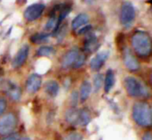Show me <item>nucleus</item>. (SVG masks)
Returning <instances> with one entry per match:
<instances>
[{"instance_id": "1", "label": "nucleus", "mask_w": 152, "mask_h": 140, "mask_svg": "<svg viewBox=\"0 0 152 140\" xmlns=\"http://www.w3.org/2000/svg\"><path fill=\"white\" fill-rule=\"evenodd\" d=\"M132 46L138 55L142 57L149 56L151 52V41L150 35L142 30L136 31L132 37Z\"/></svg>"}, {"instance_id": "2", "label": "nucleus", "mask_w": 152, "mask_h": 140, "mask_svg": "<svg viewBox=\"0 0 152 140\" xmlns=\"http://www.w3.org/2000/svg\"><path fill=\"white\" fill-rule=\"evenodd\" d=\"M133 119L142 127L151 125V107L146 102H137L133 107Z\"/></svg>"}, {"instance_id": "3", "label": "nucleus", "mask_w": 152, "mask_h": 140, "mask_svg": "<svg viewBox=\"0 0 152 140\" xmlns=\"http://www.w3.org/2000/svg\"><path fill=\"white\" fill-rule=\"evenodd\" d=\"M125 88L127 94L132 97H145L149 94L146 87L136 78L129 76L125 79Z\"/></svg>"}, {"instance_id": "4", "label": "nucleus", "mask_w": 152, "mask_h": 140, "mask_svg": "<svg viewBox=\"0 0 152 140\" xmlns=\"http://www.w3.org/2000/svg\"><path fill=\"white\" fill-rule=\"evenodd\" d=\"M135 19V9L131 2H124L121 7L120 13V21L123 26L128 28L130 27Z\"/></svg>"}, {"instance_id": "5", "label": "nucleus", "mask_w": 152, "mask_h": 140, "mask_svg": "<svg viewBox=\"0 0 152 140\" xmlns=\"http://www.w3.org/2000/svg\"><path fill=\"white\" fill-rule=\"evenodd\" d=\"M17 126V120L13 113H7L0 119V135H11Z\"/></svg>"}, {"instance_id": "6", "label": "nucleus", "mask_w": 152, "mask_h": 140, "mask_svg": "<svg viewBox=\"0 0 152 140\" xmlns=\"http://www.w3.org/2000/svg\"><path fill=\"white\" fill-rule=\"evenodd\" d=\"M45 5L41 3H37L29 5L24 12V18L28 21H33L40 18L42 15Z\"/></svg>"}, {"instance_id": "7", "label": "nucleus", "mask_w": 152, "mask_h": 140, "mask_svg": "<svg viewBox=\"0 0 152 140\" xmlns=\"http://www.w3.org/2000/svg\"><path fill=\"white\" fill-rule=\"evenodd\" d=\"M124 63L130 71H136L140 68V63L129 48L124 50Z\"/></svg>"}, {"instance_id": "8", "label": "nucleus", "mask_w": 152, "mask_h": 140, "mask_svg": "<svg viewBox=\"0 0 152 140\" xmlns=\"http://www.w3.org/2000/svg\"><path fill=\"white\" fill-rule=\"evenodd\" d=\"M28 52H29V47L28 45H24L22 46L20 50L17 52V54L15 55L13 60H12V65L13 68H20L21 67L24 63L26 62L27 58H28Z\"/></svg>"}, {"instance_id": "9", "label": "nucleus", "mask_w": 152, "mask_h": 140, "mask_svg": "<svg viewBox=\"0 0 152 140\" xmlns=\"http://www.w3.org/2000/svg\"><path fill=\"white\" fill-rule=\"evenodd\" d=\"M41 85H42L41 76L37 73H33L28 77L27 80L26 88L29 94H33V93H36L37 90H39V88H41Z\"/></svg>"}, {"instance_id": "10", "label": "nucleus", "mask_w": 152, "mask_h": 140, "mask_svg": "<svg viewBox=\"0 0 152 140\" xmlns=\"http://www.w3.org/2000/svg\"><path fill=\"white\" fill-rule=\"evenodd\" d=\"M110 55V52L109 51H103V52H101V53H98L92 60H91V63H90V66H91V69L93 71H99L102 65L104 64V63L107 61L108 57Z\"/></svg>"}, {"instance_id": "11", "label": "nucleus", "mask_w": 152, "mask_h": 140, "mask_svg": "<svg viewBox=\"0 0 152 140\" xmlns=\"http://www.w3.org/2000/svg\"><path fill=\"white\" fill-rule=\"evenodd\" d=\"M5 91L7 96L14 102H18L21 97V90L18 85L12 81H7L5 83Z\"/></svg>"}, {"instance_id": "12", "label": "nucleus", "mask_w": 152, "mask_h": 140, "mask_svg": "<svg viewBox=\"0 0 152 140\" xmlns=\"http://www.w3.org/2000/svg\"><path fill=\"white\" fill-rule=\"evenodd\" d=\"M79 53L80 52H79L78 48H77V47L72 48L68 53H66L64 55V56L62 57V60H61L62 67L63 68H69V67L72 66L74 64V63L76 62Z\"/></svg>"}, {"instance_id": "13", "label": "nucleus", "mask_w": 152, "mask_h": 140, "mask_svg": "<svg viewBox=\"0 0 152 140\" xmlns=\"http://www.w3.org/2000/svg\"><path fill=\"white\" fill-rule=\"evenodd\" d=\"M97 46H98V41L96 36L94 34L88 35V37L85 40V46H84L85 51L86 53H93L94 50H96Z\"/></svg>"}, {"instance_id": "14", "label": "nucleus", "mask_w": 152, "mask_h": 140, "mask_svg": "<svg viewBox=\"0 0 152 140\" xmlns=\"http://www.w3.org/2000/svg\"><path fill=\"white\" fill-rule=\"evenodd\" d=\"M60 90L59 84L55 80H48L45 85V92L51 97H55Z\"/></svg>"}, {"instance_id": "15", "label": "nucleus", "mask_w": 152, "mask_h": 140, "mask_svg": "<svg viewBox=\"0 0 152 140\" xmlns=\"http://www.w3.org/2000/svg\"><path fill=\"white\" fill-rule=\"evenodd\" d=\"M89 21V17L86 13H80L78 14L73 21H72V29L76 30L79 28H82L83 26L86 25Z\"/></svg>"}, {"instance_id": "16", "label": "nucleus", "mask_w": 152, "mask_h": 140, "mask_svg": "<svg viewBox=\"0 0 152 140\" xmlns=\"http://www.w3.org/2000/svg\"><path fill=\"white\" fill-rule=\"evenodd\" d=\"M92 92V85L89 81L85 80L81 87H80V94H79V99L81 102H85L86 100L88 99L90 97V94Z\"/></svg>"}, {"instance_id": "17", "label": "nucleus", "mask_w": 152, "mask_h": 140, "mask_svg": "<svg viewBox=\"0 0 152 140\" xmlns=\"http://www.w3.org/2000/svg\"><path fill=\"white\" fill-rule=\"evenodd\" d=\"M114 84H115V74L113 71L110 69L107 71L104 80V91L106 93H109L112 89Z\"/></svg>"}, {"instance_id": "18", "label": "nucleus", "mask_w": 152, "mask_h": 140, "mask_svg": "<svg viewBox=\"0 0 152 140\" xmlns=\"http://www.w3.org/2000/svg\"><path fill=\"white\" fill-rule=\"evenodd\" d=\"M91 122V113L87 109H82L78 112V118L77 123L80 126H86Z\"/></svg>"}, {"instance_id": "19", "label": "nucleus", "mask_w": 152, "mask_h": 140, "mask_svg": "<svg viewBox=\"0 0 152 140\" xmlns=\"http://www.w3.org/2000/svg\"><path fill=\"white\" fill-rule=\"evenodd\" d=\"M59 24H58V18L57 15H50V18L47 21V23L45 24V29L47 32H57V30L59 29Z\"/></svg>"}, {"instance_id": "20", "label": "nucleus", "mask_w": 152, "mask_h": 140, "mask_svg": "<svg viewBox=\"0 0 152 140\" xmlns=\"http://www.w3.org/2000/svg\"><path fill=\"white\" fill-rule=\"evenodd\" d=\"M78 112L77 109L75 108H70L69 109L66 113H65V118H66V121L69 122V123H77V118H78Z\"/></svg>"}, {"instance_id": "21", "label": "nucleus", "mask_w": 152, "mask_h": 140, "mask_svg": "<svg viewBox=\"0 0 152 140\" xmlns=\"http://www.w3.org/2000/svg\"><path fill=\"white\" fill-rule=\"evenodd\" d=\"M49 38L48 34H44V33H37L30 37V41L34 44H40L45 41H46Z\"/></svg>"}, {"instance_id": "22", "label": "nucleus", "mask_w": 152, "mask_h": 140, "mask_svg": "<svg viewBox=\"0 0 152 140\" xmlns=\"http://www.w3.org/2000/svg\"><path fill=\"white\" fill-rule=\"evenodd\" d=\"M54 53V49L52 46H43L39 47L37 51V55L38 56H49Z\"/></svg>"}, {"instance_id": "23", "label": "nucleus", "mask_w": 152, "mask_h": 140, "mask_svg": "<svg viewBox=\"0 0 152 140\" xmlns=\"http://www.w3.org/2000/svg\"><path fill=\"white\" fill-rule=\"evenodd\" d=\"M102 75L100 73H97L94 75V91L95 93H97L98 91H100V89L102 88Z\"/></svg>"}, {"instance_id": "24", "label": "nucleus", "mask_w": 152, "mask_h": 140, "mask_svg": "<svg viewBox=\"0 0 152 140\" xmlns=\"http://www.w3.org/2000/svg\"><path fill=\"white\" fill-rule=\"evenodd\" d=\"M85 62H86V55H85V54L79 53V55H78L77 60H76V62L74 63V64L72 65V67H74V68H76V69L80 68L81 66L84 65Z\"/></svg>"}, {"instance_id": "25", "label": "nucleus", "mask_w": 152, "mask_h": 140, "mask_svg": "<svg viewBox=\"0 0 152 140\" xmlns=\"http://www.w3.org/2000/svg\"><path fill=\"white\" fill-rule=\"evenodd\" d=\"M78 98H79V96H78L77 92H76V91L73 92L72 95H71V97H70V102H71L72 106H76L77 105Z\"/></svg>"}, {"instance_id": "26", "label": "nucleus", "mask_w": 152, "mask_h": 140, "mask_svg": "<svg viewBox=\"0 0 152 140\" xmlns=\"http://www.w3.org/2000/svg\"><path fill=\"white\" fill-rule=\"evenodd\" d=\"M6 106H7V103H6V100L3 97H0V116L4 113V112L5 111L6 109Z\"/></svg>"}, {"instance_id": "27", "label": "nucleus", "mask_w": 152, "mask_h": 140, "mask_svg": "<svg viewBox=\"0 0 152 140\" xmlns=\"http://www.w3.org/2000/svg\"><path fill=\"white\" fill-rule=\"evenodd\" d=\"M66 140H82V136L78 133H70L66 138Z\"/></svg>"}, {"instance_id": "28", "label": "nucleus", "mask_w": 152, "mask_h": 140, "mask_svg": "<svg viewBox=\"0 0 152 140\" xmlns=\"http://www.w3.org/2000/svg\"><path fill=\"white\" fill-rule=\"evenodd\" d=\"M91 29H92V26H91V25H85V26H83V27L80 29V30H78L77 33H78V34H85V33L89 32Z\"/></svg>"}, {"instance_id": "29", "label": "nucleus", "mask_w": 152, "mask_h": 140, "mask_svg": "<svg viewBox=\"0 0 152 140\" xmlns=\"http://www.w3.org/2000/svg\"><path fill=\"white\" fill-rule=\"evenodd\" d=\"M1 140H17V135H15V134H11V135L7 136L6 138H4V139H3Z\"/></svg>"}, {"instance_id": "30", "label": "nucleus", "mask_w": 152, "mask_h": 140, "mask_svg": "<svg viewBox=\"0 0 152 140\" xmlns=\"http://www.w3.org/2000/svg\"><path fill=\"white\" fill-rule=\"evenodd\" d=\"M142 140H152V136L151 132H147L142 136Z\"/></svg>"}, {"instance_id": "31", "label": "nucleus", "mask_w": 152, "mask_h": 140, "mask_svg": "<svg viewBox=\"0 0 152 140\" xmlns=\"http://www.w3.org/2000/svg\"><path fill=\"white\" fill-rule=\"evenodd\" d=\"M20 140H30L29 139H28V138H23V139H21Z\"/></svg>"}, {"instance_id": "32", "label": "nucleus", "mask_w": 152, "mask_h": 140, "mask_svg": "<svg viewBox=\"0 0 152 140\" xmlns=\"http://www.w3.org/2000/svg\"><path fill=\"white\" fill-rule=\"evenodd\" d=\"M101 140H102V139H101Z\"/></svg>"}]
</instances>
